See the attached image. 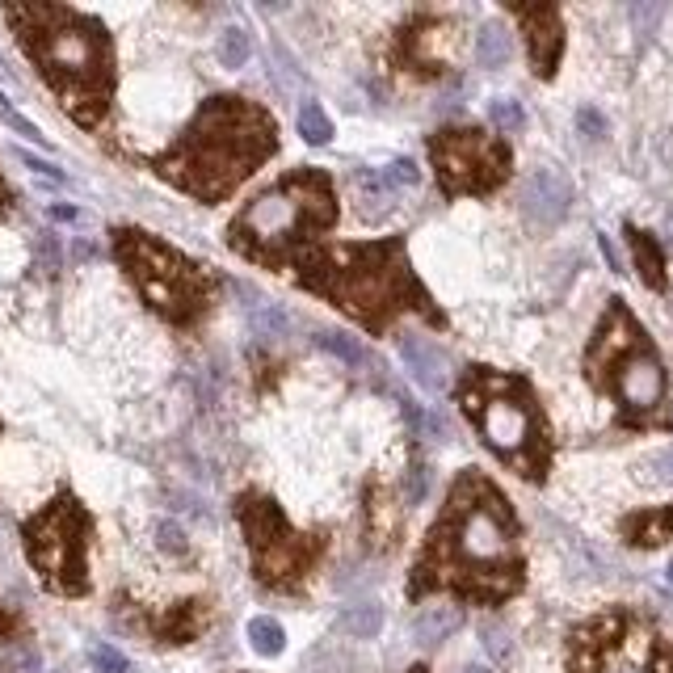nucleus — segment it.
<instances>
[{
  "label": "nucleus",
  "instance_id": "nucleus-1",
  "mask_svg": "<svg viewBox=\"0 0 673 673\" xmlns=\"http://www.w3.org/2000/svg\"><path fill=\"white\" fill-rule=\"evenodd\" d=\"M434 585H455L467 598L497 602L522 585V560L514 547V518L493 484L476 476L459 480L451 514L434 530L409 594H425Z\"/></svg>",
  "mask_w": 673,
  "mask_h": 673
},
{
  "label": "nucleus",
  "instance_id": "nucleus-2",
  "mask_svg": "<svg viewBox=\"0 0 673 673\" xmlns=\"http://www.w3.org/2000/svg\"><path fill=\"white\" fill-rule=\"evenodd\" d=\"M5 17L64 110L80 127H97L114 97V43L106 26L68 5H9Z\"/></svg>",
  "mask_w": 673,
  "mask_h": 673
},
{
  "label": "nucleus",
  "instance_id": "nucleus-3",
  "mask_svg": "<svg viewBox=\"0 0 673 673\" xmlns=\"http://www.w3.org/2000/svg\"><path fill=\"white\" fill-rule=\"evenodd\" d=\"M270 114L240 97H211L173 144L152 156V169L198 202H219L274 152Z\"/></svg>",
  "mask_w": 673,
  "mask_h": 673
},
{
  "label": "nucleus",
  "instance_id": "nucleus-4",
  "mask_svg": "<svg viewBox=\"0 0 673 673\" xmlns=\"http://www.w3.org/2000/svg\"><path fill=\"white\" fill-rule=\"evenodd\" d=\"M312 265L316 270L299 278L303 287L329 295L337 308L358 316L366 329H383L387 316L400 312V308H421L425 316H434L430 299H425V291L409 274V265H404L400 240L358 244V249H345L341 261H320L316 257Z\"/></svg>",
  "mask_w": 673,
  "mask_h": 673
},
{
  "label": "nucleus",
  "instance_id": "nucleus-5",
  "mask_svg": "<svg viewBox=\"0 0 673 673\" xmlns=\"http://www.w3.org/2000/svg\"><path fill=\"white\" fill-rule=\"evenodd\" d=\"M114 257L135 282V291L144 295V303L173 324H194L202 312L211 308L215 278L207 270H198L190 257H181L169 249L165 240H156L139 228H114Z\"/></svg>",
  "mask_w": 673,
  "mask_h": 673
},
{
  "label": "nucleus",
  "instance_id": "nucleus-6",
  "mask_svg": "<svg viewBox=\"0 0 673 673\" xmlns=\"http://www.w3.org/2000/svg\"><path fill=\"white\" fill-rule=\"evenodd\" d=\"M333 219H337V202H333L329 177L295 173L282 181V186L265 190L261 198L249 202V211L232 223L228 244L236 253L261 261L265 244H278V253H282L287 244L303 240V232H320V228H329Z\"/></svg>",
  "mask_w": 673,
  "mask_h": 673
},
{
  "label": "nucleus",
  "instance_id": "nucleus-7",
  "mask_svg": "<svg viewBox=\"0 0 673 673\" xmlns=\"http://www.w3.org/2000/svg\"><path fill=\"white\" fill-rule=\"evenodd\" d=\"M22 539H26V556L34 564L38 581L51 594H64V598L89 594L85 556H89V539H93V518L68 488L22 526Z\"/></svg>",
  "mask_w": 673,
  "mask_h": 673
},
{
  "label": "nucleus",
  "instance_id": "nucleus-8",
  "mask_svg": "<svg viewBox=\"0 0 673 673\" xmlns=\"http://www.w3.org/2000/svg\"><path fill=\"white\" fill-rule=\"evenodd\" d=\"M467 413L476 417L484 442L509 463H518L526 476H543V425L539 413L530 409V400L518 383L497 379V375H472V387L463 392Z\"/></svg>",
  "mask_w": 673,
  "mask_h": 673
},
{
  "label": "nucleus",
  "instance_id": "nucleus-9",
  "mask_svg": "<svg viewBox=\"0 0 673 673\" xmlns=\"http://www.w3.org/2000/svg\"><path fill=\"white\" fill-rule=\"evenodd\" d=\"M236 518L244 526V535H249L257 581L270 589H299V581L308 577L312 564L320 560L324 539L295 535L287 518H282V509L261 493H244L236 501Z\"/></svg>",
  "mask_w": 673,
  "mask_h": 673
},
{
  "label": "nucleus",
  "instance_id": "nucleus-10",
  "mask_svg": "<svg viewBox=\"0 0 673 673\" xmlns=\"http://www.w3.org/2000/svg\"><path fill=\"white\" fill-rule=\"evenodd\" d=\"M430 156L438 165L442 190L446 194H484L505 181L509 173V152L480 131H438L430 139Z\"/></svg>",
  "mask_w": 673,
  "mask_h": 673
},
{
  "label": "nucleus",
  "instance_id": "nucleus-11",
  "mask_svg": "<svg viewBox=\"0 0 673 673\" xmlns=\"http://www.w3.org/2000/svg\"><path fill=\"white\" fill-rule=\"evenodd\" d=\"M573 673H669V657L644 627L606 619L581 636Z\"/></svg>",
  "mask_w": 673,
  "mask_h": 673
},
{
  "label": "nucleus",
  "instance_id": "nucleus-12",
  "mask_svg": "<svg viewBox=\"0 0 673 673\" xmlns=\"http://www.w3.org/2000/svg\"><path fill=\"white\" fill-rule=\"evenodd\" d=\"M615 392L631 413H652L665 396V371L644 345H631L615 358Z\"/></svg>",
  "mask_w": 673,
  "mask_h": 673
},
{
  "label": "nucleus",
  "instance_id": "nucleus-13",
  "mask_svg": "<svg viewBox=\"0 0 673 673\" xmlns=\"http://www.w3.org/2000/svg\"><path fill=\"white\" fill-rule=\"evenodd\" d=\"M518 22L526 26V43H530V59H535V72L539 76H552L560 64V51H564V26H560V13L552 5H535V9H514Z\"/></svg>",
  "mask_w": 673,
  "mask_h": 673
},
{
  "label": "nucleus",
  "instance_id": "nucleus-14",
  "mask_svg": "<svg viewBox=\"0 0 673 673\" xmlns=\"http://www.w3.org/2000/svg\"><path fill=\"white\" fill-rule=\"evenodd\" d=\"M573 207V186L556 173V169H539L530 173V181L522 186V211L535 223H560Z\"/></svg>",
  "mask_w": 673,
  "mask_h": 673
},
{
  "label": "nucleus",
  "instance_id": "nucleus-15",
  "mask_svg": "<svg viewBox=\"0 0 673 673\" xmlns=\"http://www.w3.org/2000/svg\"><path fill=\"white\" fill-rule=\"evenodd\" d=\"M400 358L425 392H442L446 387V358L425 337H400Z\"/></svg>",
  "mask_w": 673,
  "mask_h": 673
},
{
  "label": "nucleus",
  "instance_id": "nucleus-16",
  "mask_svg": "<svg viewBox=\"0 0 673 673\" xmlns=\"http://www.w3.org/2000/svg\"><path fill=\"white\" fill-rule=\"evenodd\" d=\"M623 539L636 547H657L665 539H673V505L665 509H640V514L623 518Z\"/></svg>",
  "mask_w": 673,
  "mask_h": 673
},
{
  "label": "nucleus",
  "instance_id": "nucleus-17",
  "mask_svg": "<svg viewBox=\"0 0 673 673\" xmlns=\"http://www.w3.org/2000/svg\"><path fill=\"white\" fill-rule=\"evenodd\" d=\"M463 623V615L455 606H430V610H421L417 615V623H413V636H417V644H425V648H434V644H442L451 631Z\"/></svg>",
  "mask_w": 673,
  "mask_h": 673
},
{
  "label": "nucleus",
  "instance_id": "nucleus-18",
  "mask_svg": "<svg viewBox=\"0 0 673 673\" xmlns=\"http://www.w3.org/2000/svg\"><path fill=\"white\" fill-rule=\"evenodd\" d=\"M627 240H631V253H636V265H640V274L648 287H665V257L657 249V240H652L648 232H636V228H627Z\"/></svg>",
  "mask_w": 673,
  "mask_h": 673
},
{
  "label": "nucleus",
  "instance_id": "nucleus-19",
  "mask_svg": "<svg viewBox=\"0 0 673 673\" xmlns=\"http://www.w3.org/2000/svg\"><path fill=\"white\" fill-rule=\"evenodd\" d=\"M249 316H253V329L261 333V337H287L291 333V316L278 308V303H270V299H261V295H253L249 291Z\"/></svg>",
  "mask_w": 673,
  "mask_h": 673
},
{
  "label": "nucleus",
  "instance_id": "nucleus-20",
  "mask_svg": "<svg viewBox=\"0 0 673 673\" xmlns=\"http://www.w3.org/2000/svg\"><path fill=\"white\" fill-rule=\"evenodd\" d=\"M509 34L497 26V22H488L480 26V38H476V59H480V68H505V59H509Z\"/></svg>",
  "mask_w": 673,
  "mask_h": 673
},
{
  "label": "nucleus",
  "instance_id": "nucleus-21",
  "mask_svg": "<svg viewBox=\"0 0 673 673\" xmlns=\"http://www.w3.org/2000/svg\"><path fill=\"white\" fill-rule=\"evenodd\" d=\"M379 627H383V610L375 602H358V606H350L341 615V631H345V636H354V640L379 636Z\"/></svg>",
  "mask_w": 673,
  "mask_h": 673
},
{
  "label": "nucleus",
  "instance_id": "nucleus-22",
  "mask_svg": "<svg viewBox=\"0 0 673 673\" xmlns=\"http://www.w3.org/2000/svg\"><path fill=\"white\" fill-rule=\"evenodd\" d=\"M316 345L320 350H329L337 362L345 366H366V350H362V341L350 337V333H341V329H320L316 333Z\"/></svg>",
  "mask_w": 673,
  "mask_h": 673
},
{
  "label": "nucleus",
  "instance_id": "nucleus-23",
  "mask_svg": "<svg viewBox=\"0 0 673 673\" xmlns=\"http://www.w3.org/2000/svg\"><path fill=\"white\" fill-rule=\"evenodd\" d=\"M249 644L261 652V657H278V652L287 648V631L278 627V619L257 615V619L249 623Z\"/></svg>",
  "mask_w": 673,
  "mask_h": 673
},
{
  "label": "nucleus",
  "instance_id": "nucleus-24",
  "mask_svg": "<svg viewBox=\"0 0 673 673\" xmlns=\"http://www.w3.org/2000/svg\"><path fill=\"white\" fill-rule=\"evenodd\" d=\"M299 135L308 139V144H329L333 139V122L324 114L320 101H303L299 106Z\"/></svg>",
  "mask_w": 673,
  "mask_h": 673
},
{
  "label": "nucleus",
  "instance_id": "nucleus-25",
  "mask_svg": "<svg viewBox=\"0 0 673 673\" xmlns=\"http://www.w3.org/2000/svg\"><path fill=\"white\" fill-rule=\"evenodd\" d=\"M253 55V38L249 30H240V26H228L219 34V64L223 68H244V59Z\"/></svg>",
  "mask_w": 673,
  "mask_h": 673
},
{
  "label": "nucleus",
  "instance_id": "nucleus-26",
  "mask_svg": "<svg viewBox=\"0 0 673 673\" xmlns=\"http://www.w3.org/2000/svg\"><path fill=\"white\" fill-rule=\"evenodd\" d=\"M488 118H493L505 135H514V131H522V127H526V114H522V106H518L514 97H497V101H488Z\"/></svg>",
  "mask_w": 673,
  "mask_h": 673
},
{
  "label": "nucleus",
  "instance_id": "nucleus-27",
  "mask_svg": "<svg viewBox=\"0 0 673 673\" xmlns=\"http://www.w3.org/2000/svg\"><path fill=\"white\" fill-rule=\"evenodd\" d=\"M375 177H379V186H383V190H413L417 181H421V173H417L413 160H392V165L379 169Z\"/></svg>",
  "mask_w": 673,
  "mask_h": 673
},
{
  "label": "nucleus",
  "instance_id": "nucleus-28",
  "mask_svg": "<svg viewBox=\"0 0 673 673\" xmlns=\"http://www.w3.org/2000/svg\"><path fill=\"white\" fill-rule=\"evenodd\" d=\"M89 661H93L97 673H131V661L122 657L118 648H110V644H97V648L89 652Z\"/></svg>",
  "mask_w": 673,
  "mask_h": 673
},
{
  "label": "nucleus",
  "instance_id": "nucleus-29",
  "mask_svg": "<svg viewBox=\"0 0 673 673\" xmlns=\"http://www.w3.org/2000/svg\"><path fill=\"white\" fill-rule=\"evenodd\" d=\"M0 122H9V127H13L17 135H26V139H43V135H38V127H34V122H26L22 114H17V110L9 106V101H5V93H0Z\"/></svg>",
  "mask_w": 673,
  "mask_h": 673
},
{
  "label": "nucleus",
  "instance_id": "nucleus-30",
  "mask_svg": "<svg viewBox=\"0 0 673 673\" xmlns=\"http://www.w3.org/2000/svg\"><path fill=\"white\" fill-rule=\"evenodd\" d=\"M577 127H581L589 139H602V135H606V118H602L598 110H581V114H577Z\"/></svg>",
  "mask_w": 673,
  "mask_h": 673
},
{
  "label": "nucleus",
  "instance_id": "nucleus-31",
  "mask_svg": "<svg viewBox=\"0 0 673 673\" xmlns=\"http://www.w3.org/2000/svg\"><path fill=\"white\" fill-rule=\"evenodd\" d=\"M648 467L657 472V480H661V484H673V451L652 455V459H648Z\"/></svg>",
  "mask_w": 673,
  "mask_h": 673
},
{
  "label": "nucleus",
  "instance_id": "nucleus-32",
  "mask_svg": "<svg viewBox=\"0 0 673 673\" xmlns=\"http://www.w3.org/2000/svg\"><path fill=\"white\" fill-rule=\"evenodd\" d=\"M425 484H430V476H425V467H413V472H409V484H404V493H409V501H413V505L425 497Z\"/></svg>",
  "mask_w": 673,
  "mask_h": 673
},
{
  "label": "nucleus",
  "instance_id": "nucleus-33",
  "mask_svg": "<svg viewBox=\"0 0 673 673\" xmlns=\"http://www.w3.org/2000/svg\"><path fill=\"white\" fill-rule=\"evenodd\" d=\"M160 547L165 552H186V543H181V530L173 522H160Z\"/></svg>",
  "mask_w": 673,
  "mask_h": 673
},
{
  "label": "nucleus",
  "instance_id": "nucleus-34",
  "mask_svg": "<svg viewBox=\"0 0 673 673\" xmlns=\"http://www.w3.org/2000/svg\"><path fill=\"white\" fill-rule=\"evenodd\" d=\"M484 644H488V652H493L497 661H505V652H509V644H505V636L497 627H484Z\"/></svg>",
  "mask_w": 673,
  "mask_h": 673
},
{
  "label": "nucleus",
  "instance_id": "nucleus-35",
  "mask_svg": "<svg viewBox=\"0 0 673 673\" xmlns=\"http://www.w3.org/2000/svg\"><path fill=\"white\" fill-rule=\"evenodd\" d=\"M22 160H26L34 173H43V177H51V181H64V173H59L55 165H47V160H38V156H30V152H22Z\"/></svg>",
  "mask_w": 673,
  "mask_h": 673
},
{
  "label": "nucleus",
  "instance_id": "nucleus-36",
  "mask_svg": "<svg viewBox=\"0 0 673 673\" xmlns=\"http://www.w3.org/2000/svg\"><path fill=\"white\" fill-rule=\"evenodd\" d=\"M598 244H602V257H606V265H610V270H623V261H619V253H615V244H610L606 236H602Z\"/></svg>",
  "mask_w": 673,
  "mask_h": 673
},
{
  "label": "nucleus",
  "instance_id": "nucleus-37",
  "mask_svg": "<svg viewBox=\"0 0 673 673\" xmlns=\"http://www.w3.org/2000/svg\"><path fill=\"white\" fill-rule=\"evenodd\" d=\"M9 207H13V190L5 186V177H0V215H5Z\"/></svg>",
  "mask_w": 673,
  "mask_h": 673
},
{
  "label": "nucleus",
  "instance_id": "nucleus-38",
  "mask_svg": "<svg viewBox=\"0 0 673 673\" xmlns=\"http://www.w3.org/2000/svg\"><path fill=\"white\" fill-rule=\"evenodd\" d=\"M9 631H13V619L5 615V610H0V636H9Z\"/></svg>",
  "mask_w": 673,
  "mask_h": 673
},
{
  "label": "nucleus",
  "instance_id": "nucleus-39",
  "mask_svg": "<svg viewBox=\"0 0 673 673\" xmlns=\"http://www.w3.org/2000/svg\"><path fill=\"white\" fill-rule=\"evenodd\" d=\"M463 673H488V669H484V665H467Z\"/></svg>",
  "mask_w": 673,
  "mask_h": 673
},
{
  "label": "nucleus",
  "instance_id": "nucleus-40",
  "mask_svg": "<svg viewBox=\"0 0 673 673\" xmlns=\"http://www.w3.org/2000/svg\"><path fill=\"white\" fill-rule=\"evenodd\" d=\"M669 581H673V564H669Z\"/></svg>",
  "mask_w": 673,
  "mask_h": 673
},
{
  "label": "nucleus",
  "instance_id": "nucleus-41",
  "mask_svg": "<svg viewBox=\"0 0 673 673\" xmlns=\"http://www.w3.org/2000/svg\"><path fill=\"white\" fill-rule=\"evenodd\" d=\"M413 673H425V669H421V665H417V669H413Z\"/></svg>",
  "mask_w": 673,
  "mask_h": 673
},
{
  "label": "nucleus",
  "instance_id": "nucleus-42",
  "mask_svg": "<svg viewBox=\"0 0 673 673\" xmlns=\"http://www.w3.org/2000/svg\"><path fill=\"white\" fill-rule=\"evenodd\" d=\"M0 430H5V425H0Z\"/></svg>",
  "mask_w": 673,
  "mask_h": 673
}]
</instances>
